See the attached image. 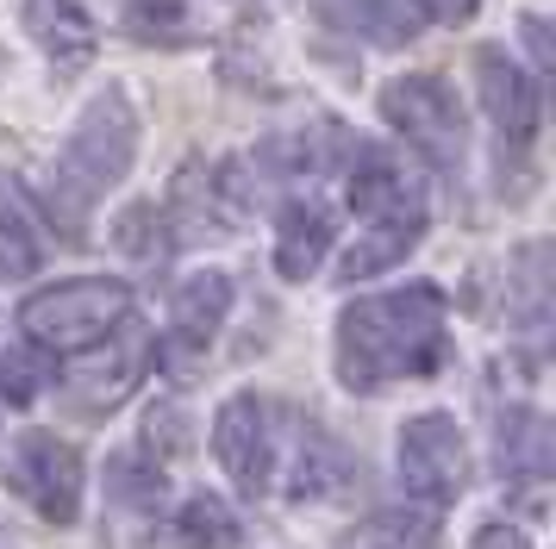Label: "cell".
<instances>
[{
	"label": "cell",
	"mask_w": 556,
	"mask_h": 549,
	"mask_svg": "<svg viewBox=\"0 0 556 549\" xmlns=\"http://www.w3.org/2000/svg\"><path fill=\"white\" fill-rule=\"evenodd\" d=\"M506 319L531 337L551 324V244H526L506 263Z\"/></svg>",
	"instance_id": "cell-19"
},
{
	"label": "cell",
	"mask_w": 556,
	"mask_h": 549,
	"mask_svg": "<svg viewBox=\"0 0 556 549\" xmlns=\"http://www.w3.org/2000/svg\"><path fill=\"white\" fill-rule=\"evenodd\" d=\"M494 449H501V481L513 487H544L551 481V419L538 406H506L494 419Z\"/></svg>",
	"instance_id": "cell-17"
},
{
	"label": "cell",
	"mask_w": 556,
	"mask_h": 549,
	"mask_svg": "<svg viewBox=\"0 0 556 549\" xmlns=\"http://www.w3.org/2000/svg\"><path fill=\"white\" fill-rule=\"evenodd\" d=\"M331 231H338V219H331L326 200H288L276 213V274L281 281H306V274H319V263H326L331 250Z\"/></svg>",
	"instance_id": "cell-15"
},
{
	"label": "cell",
	"mask_w": 556,
	"mask_h": 549,
	"mask_svg": "<svg viewBox=\"0 0 556 549\" xmlns=\"http://www.w3.org/2000/svg\"><path fill=\"white\" fill-rule=\"evenodd\" d=\"M419 7H426V20H431V25H469L481 0H419Z\"/></svg>",
	"instance_id": "cell-30"
},
{
	"label": "cell",
	"mask_w": 556,
	"mask_h": 549,
	"mask_svg": "<svg viewBox=\"0 0 556 549\" xmlns=\"http://www.w3.org/2000/svg\"><path fill=\"white\" fill-rule=\"evenodd\" d=\"M113 244L126 250L131 263H163V256L176 250V231H169V219H163L156 200H138V206H126V213L113 219Z\"/></svg>",
	"instance_id": "cell-24"
},
{
	"label": "cell",
	"mask_w": 556,
	"mask_h": 549,
	"mask_svg": "<svg viewBox=\"0 0 556 549\" xmlns=\"http://www.w3.org/2000/svg\"><path fill=\"white\" fill-rule=\"evenodd\" d=\"M469 549H531V537L519 531V524L494 519V524H481L476 537H469Z\"/></svg>",
	"instance_id": "cell-28"
},
{
	"label": "cell",
	"mask_w": 556,
	"mask_h": 549,
	"mask_svg": "<svg viewBox=\"0 0 556 549\" xmlns=\"http://www.w3.org/2000/svg\"><path fill=\"white\" fill-rule=\"evenodd\" d=\"M426 238V206L419 213H381V219H363V238H351L344 263H338V281L356 288V281H376L381 269H394L401 256H413Z\"/></svg>",
	"instance_id": "cell-16"
},
{
	"label": "cell",
	"mask_w": 556,
	"mask_h": 549,
	"mask_svg": "<svg viewBox=\"0 0 556 549\" xmlns=\"http://www.w3.org/2000/svg\"><path fill=\"white\" fill-rule=\"evenodd\" d=\"M151 331L138 319H126L119 331H106L101 344L76 349L63 369H56V387L70 399V412L76 419H106V412H119L131 394H138V381L151 369Z\"/></svg>",
	"instance_id": "cell-5"
},
{
	"label": "cell",
	"mask_w": 556,
	"mask_h": 549,
	"mask_svg": "<svg viewBox=\"0 0 556 549\" xmlns=\"http://www.w3.org/2000/svg\"><path fill=\"white\" fill-rule=\"evenodd\" d=\"M313 13L344 31V38H363V44H381V50H401L426 31V7L419 0H313Z\"/></svg>",
	"instance_id": "cell-14"
},
{
	"label": "cell",
	"mask_w": 556,
	"mask_h": 549,
	"mask_svg": "<svg viewBox=\"0 0 556 549\" xmlns=\"http://www.w3.org/2000/svg\"><path fill=\"white\" fill-rule=\"evenodd\" d=\"M0 549H20V544H13V531H7V524H0Z\"/></svg>",
	"instance_id": "cell-31"
},
{
	"label": "cell",
	"mask_w": 556,
	"mask_h": 549,
	"mask_svg": "<svg viewBox=\"0 0 556 549\" xmlns=\"http://www.w3.org/2000/svg\"><path fill=\"white\" fill-rule=\"evenodd\" d=\"M256 206V175L244 156L226 163H188L169 181L163 219L176 231V244H201V238H226L231 225H244V213Z\"/></svg>",
	"instance_id": "cell-6"
},
{
	"label": "cell",
	"mask_w": 556,
	"mask_h": 549,
	"mask_svg": "<svg viewBox=\"0 0 556 549\" xmlns=\"http://www.w3.org/2000/svg\"><path fill=\"white\" fill-rule=\"evenodd\" d=\"M38 269H45V231L31 225L20 194L0 188V274L7 281H31Z\"/></svg>",
	"instance_id": "cell-23"
},
{
	"label": "cell",
	"mask_w": 556,
	"mask_h": 549,
	"mask_svg": "<svg viewBox=\"0 0 556 549\" xmlns=\"http://www.w3.org/2000/svg\"><path fill=\"white\" fill-rule=\"evenodd\" d=\"M7 487L45 524H76L81 494H88V469H81L76 444H63L56 431H20V444L7 449Z\"/></svg>",
	"instance_id": "cell-9"
},
{
	"label": "cell",
	"mask_w": 556,
	"mask_h": 549,
	"mask_svg": "<svg viewBox=\"0 0 556 549\" xmlns=\"http://www.w3.org/2000/svg\"><path fill=\"white\" fill-rule=\"evenodd\" d=\"M26 38L56 75H76L101 50V25L88 20L81 0H26Z\"/></svg>",
	"instance_id": "cell-12"
},
{
	"label": "cell",
	"mask_w": 556,
	"mask_h": 549,
	"mask_svg": "<svg viewBox=\"0 0 556 549\" xmlns=\"http://www.w3.org/2000/svg\"><path fill=\"white\" fill-rule=\"evenodd\" d=\"M213 456L231 474V487L244 499L276 487V462H281V412L269 394H231L213 412Z\"/></svg>",
	"instance_id": "cell-8"
},
{
	"label": "cell",
	"mask_w": 556,
	"mask_h": 549,
	"mask_svg": "<svg viewBox=\"0 0 556 549\" xmlns=\"http://www.w3.org/2000/svg\"><path fill=\"white\" fill-rule=\"evenodd\" d=\"M476 94H481V113L494 119L501 131V156H526L538 125H544V81L501 44H481L476 50Z\"/></svg>",
	"instance_id": "cell-11"
},
{
	"label": "cell",
	"mask_w": 556,
	"mask_h": 549,
	"mask_svg": "<svg viewBox=\"0 0 556 549\" xmlns=\"http://www.w3.org/2000/svg\"><path fill=\"white\" fill-rule=\"evenodd\" d=\"M381 119L401 138L419 163H431L438 175L463 169V150H469V119H463V100L444 75H394L381 88Z\"/></svg>",
	"instance_id": "cell-4"
},
{
	"label": "cell",
	"mask_w": 556,
	"mask_h": 549,
	"mask_svg": "<svg viewBox=\"0 0 556 549\" xmlns=\"http://www.w3.org/2000/svg\"><path fill=\"white\" fill-rule=\"evenodd\" d=\"M144 437H151V449H156V456H176V449L188 444V424H181V412H176V406H156L151 419H144Z\"/></svg>",
	"instance_id": "cell-27"
},
{
	"label": "cell",
	"mask_w": 556,
	"mask_h": 549,
	"mask_svg": "<svg viewBox=\"0 0 556 549\" xmlns=\"http://www.w3.org/2000/svg\"><path fill=\"white\" fill-rule=\"evenodd\" d=\"M288 462H294V469H288V499H331V494H344L351 474H356L351 449L313 419L294 424V456H288Z\"/></svg>",
	"instance_id": "cell-18"
},
{
	"label": "cell",
	"mask_w": 556,
	"mask_h": 549,
	"mask_svg": "<svg viewBox=\"0 0 556 549\" xmlns=\"http://www.w3.org/2000/svg\"><path fill=\"white\" fill-rule=\"evenodd\" d=\"M131 319V288L113 274H70L20 306V337L45 356H76Z\"/></svg>",
	"instance_id": "cell-3"
},
{
	"label": "cell",
	"mask_w": 556,
	"mask_h": 549,
	"mask_svg": "<svg viewBox=\"0 0 556 549\" xmlns=\"http://www.w3.org/2000/svg\"><path fill=\"white\" fill-rule=\"evenodd\" d=\"M338 381L351 394H381L394 381L438 374L451 349V306L438 281H406L394 294H363L338 312Z\"/></svg>",
	"instance_id": "cell-1"
},
{
	"label": "cell",
	"mask_w": 556,
	"mask_h": 549,
	"mask_svg": "<svg viewBox=\"0 0 556 549\" xmlns=\"http://www.w3.org/2000/svg\"><path fill=\"white\" fill-rule=\"evenodd\" d=\"M176 537L188 549H238L244 544V524H238V512H231L219 494H188L176 506Z\"/></svg>",
	"instance_id": "cell-22"
},
{
	"label": "cell",
	"mask_w": 556,
	"mask_h": 549,
	"mask_svg": "<svg viewBox=\"0 0 556 549\" xmlns=\"http://www.w3.org/2000/svg\"><path fill=\"white\" fill-rule=\"evenodd\" d=\"M338 549H438V512L431 506H381L344 531Z\"/></svg>",
	"instance_id": "cell-20"
},
{
	"label": "cell",
	"mask_w": 556,
	"mask_h": 549,
	"mask_svg": "<svg viewBox=\"0 0 556 549\" xmlns=\"http://www.w3.org/2000/svg\"><path fill=\"white\" fill-rule=\"evenodd\" d=\"M51 387V369H45V349H7L0 356V399L7 406H31V399Z\"/></svg>",
	"instance_id": "cell-26"
},
{
	"label": "cell",
	"mask_w": 556,
	"mask_h": 549,
	"mask_svg": "<svg viewBox=\"0 0 556 549\" xmlns=\"http://www.w3.org/2000/svg\"><path fill=\"white\" fill-rule=\"evenodd\" d=\"M226 312H231V274L226 269L188 274V281L176 288V299H169V331H163V344H151V356L176 374V381L201 374V362H206V349H213V337H219Z\"/></svg>",
	"instance_id": "cell-10"
},
{
	"label": "cell",
	"mask_w": 556,
	"mask_h": 549,
	"mask_svg": "<svg viewBox=\"0 0 556 549\" xmlns=\"http://www.w3.org/2000/svg\"><path fill=\"white\" fill-rule=\"evenodd\" d=\"M106 487H113V499H119L126 512H151L156 499H163V469L126 449V456L106 462Z\"/></svg>",
	"instance_id": "cell-25"
},
{
	"label": "cell",
	"mask_w": 556,
	"mask_h": 549,
	"mask_svg": "<svg viewBox=\"0 0 556 549\" xmlns=\"http://www.w3.org/2000/svg\"><path fill=\"white\" fill-rule=\"evenodd\" d=\"M138 138H144V125H138V106H131V94L119 81H106L101 94L76 113L51 175H45V206H51V219L76 244H81V231H88V213L131 175Z\"/></svg>",
	"instance_id": "cell-2"
},
{
	"label": "cell",
	"mask_w": 556,
	"mask_h": 549,
	"mask_svg": "<svg viewBox=\"0 0 556 549\" xmlns=\"http://www.w3.org/2000/svg\"><path fill=\"white\" fill-rule=\"evenodd\" d=\"M519 31H526V50L531 56H538V81H544V75H551V20H538V13H526V20H519Z\"/></svg>",
	"instance_id": "cell-29"
},
{
	"label": "cell",
	"mask_w": 556,
	"mask_h": 549,
	"mask_svg": "<svg viewBox=\"0 0 556 549\" xmlns=\"http://www.w3.org/2000/svg\"><path fill=\"white\" fill-rule=\"evenodd\" d=\"M394 474L413 506H451L469 487V444H463V424L451 412H419L401 424L394 437Z\"/></svg>",
	"instance_id": "cell-7"
},
{
	"label": "cell",
	"mask_w": 556,
	"mask_h": 549,
	"mask_svg": "<svg viewBox=\"0 0 556 549\" xmlns=\"http://www.w3.org/2000/svg\"><path fill=\"white\" fill-rule=\"evenodd\" d=\"M344 194H351V213L356 219H381V213H419L426 194L406 181V169L388 156L381 144H351L344 156Z\"/></svg>",
	"instance_id": "cell-13"
},
{
	"label": "cell",
	"mask_w": 556,
	"mask_h": 549,
	"mask_svg": "<svg viewBox=\"0 0 556 549\" xmlns=\"http://www.w3.org/2000/svg\"><path fill=\"white\" fill-rule=\"evenodd\" d=\"M119 25H126L131 44L181 50V44H194V31H201V13H194V0H126Z\"/></svg>",
	"instance_id": "cell-21"
}]
</instances>
